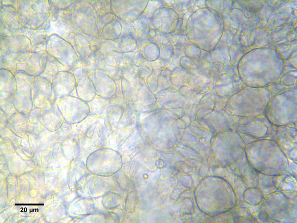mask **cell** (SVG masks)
Here are the masks:
<instances>
[{"label":"cell","instance_id":"cell-1","mask_svg":"<svg viewBox=\"0 0 297 223\" xmlns=\"http://www.w3.org/2000/svg\"><path fill=\"white\" fill-rule=\"evenodd\" d=\"M17 10L20 23L26 29H45L50 18L49 0H19Z\"/></svg>","mask_w":297,"mask_h":223},{"label":"cell","instance_id":"cell-2","mask_svg":"<svg viewBox=\"0 0 297 223\" xmlns=\"http://www.w3.org/2000/svg\"><path fill=\"white\" fill-rule=\"evenodd\" d=\"M68 11L71 23L77 30L94 37L98 35L97 16L90 1L73 0Z\"/></svg>","mask_w":297,"mask_h":223},{"label":"cell","instance_id":"cell-3","mask_svg":"<svg viewBox=\"0 0 297 223\" xmlns=\"http://www.w3.org/2000/svg\"><path fill=\"white\" fill-rule=\"evenodd\" d=\"M46 52L67 67L72 69L81 65L78 55L73 46L56 34L49 36Z\"/></svg>","mask_w":297,"mask_h":223},{"label":"cell","instance_id":"cell-4","mask_svg":"<svg viewBox=\"0 0 297 223\" xmlns=\"http://www.w3.org/2000/svg\"><path fill=\"white\" fill-rule=\"evenodd\" d=\"M33 30L20 23L16 8L0 4V36H24L30 39Z\"/></svg>","mask_w":297,"mask_h":223},{"label":"cell","instance_id":"cell-5","mask_svg":"<svg viewBox=\"0 0 297 223\" xmlns=\"http://www.w3.org/2000/svg\"><path fill=\"white\" fill-rule=\"evenodd\" d=\"M32 95L35 108L42 109L55 102L52 82L40 75L35 77L32 84Z\"/></svg>","mask_w":297,"mask_h":223},{"label":"cell","instance_id":"cell-6","mask_svg":"<svg viewBox=\"0 0 297 223\" xmlns=\"http://www.w3.org/2000/svg\"><path fill=\"white\" fill-rule=\"evenodd\" d=\"M66 117L72 120H79L84 118L90 111L88 103L78 97L69 95L56 102Z\"/></svg>","mask_w":297,"mask_h":223},{"label":"cell","instance_id":"cell-7","mask_svg":"<svg viewBox=\"0 0 297 223\" xmlns=\"http://www.w3.org/2000/svg\"><path fill=\"white\" fill-rule=\"evenodd\" d=\"M63 38L73 46L81 62L87 65L88 60L94 56L92 43L95 37L78 32L69 33Z\"/></svg>","mask_w":297,"mask_h":223},{"label":"cell","instance_id":"cell-8","mask_svg":"<svg viewBox=\"0 0 297 223\" xmlns=\"http://www.w3.org/2000/svg\"><path fill=\"white\" fill-rule=\"evenodd\" d=\"M76 84V79L70 71H61L53 74L52 86L55 102L70 95L75 89Z\"/></svg>","mask_w":297,"mask_h":223},{"label":"cell","instance_id":"cell-9","mask_svg":"<svg viewBox=\"0 0 297 223\" xmlns=\"http://www.w3.org/2000/svg\"><path fill=\"white\" fill-rule=\"evenodd\" d=\"M0 54L13 56L31 52V44L29 38L24 36H0Z\"/></svg>","mask_w":297,"mask_h":223},{"label":"cell","instance_id":"cell-10","mask_svg":"<svg viewBox=\"0 0 297 223\" xmlns=\"http://www.w3.org/2000/svg\"><path fill=\"white\" fill-rule=\"evenodd\" d=\"M12 97L17 112L27 114L33 109L32 85L30 84L24 83L17 86Z\"/></svg>","mask_w":297,"mask_h":223},{"label":"cell","instance_id":"cell-11","mask_svg":"<svg viewBox=\"0 0 297 223\" xmlns=\"http://www.w3.org/2000/svg\"><path fill=\"white\" fill-rule=\"evenodd\" d=\"M47 57L48 53L46 51L31 52L30 56L26 61L17 63V71H24L35 77L40 75L44 70Z\"/></svg>","mask_w":297,"mask_h":223},{"label":"cell","instance_id":"cell-12","mask_svg":"<svg viewBox=\"0 0 297 223\" xmlns=\"http://www.w3.org/2000/svg\"><path fill=\"white\" fill-rule=\"evenodd\" d=\"M0 101L11 97L17 88L14 74L6 69H0Z\"/></svg>","mask_w":297,"mask_h":223},{"label":"cell","instance_id":"cell-13","mask_svg":"<svg viewBox=\"0 0 297 223\" xmlns=\"http://www.w3.org/2000/svg\"><path fill=\"white\" fill-rule=\"evenodd\" d=\"M75 90L77 97L88 103L95 98L96 94L93 83L87 74L76 80Z\"/></svg>","mask_w":297,"mask_h":223},{"label":"cell","instance_id":"cell-14","mask_svg":"<svg viewBox=\"0 0 297 223\" xmlns=\"http://www.w3.org/2000/svg\"><path fill=\"white\" fill-rule=\"evenodd\" d=\"M49 36L43 28L34 30L30 38L31 52L39 53L46 51L47 42Z\"/></svg>","mask_w":297,"mask_h":223},{"label":"cell","instance_id":"cell-15","mask_svg":"<svg viewBox=\"0 0 297 223\" xmlns=\"http://www.w3.org/2000/svg\"><path fill=\"white\" fill-rule=\"evenodd\" d=\"M70 68L63 65L48 54L47 60L44 71L53 75L59 71H70Z\"/></svg>","mask_w":297,"mask_h":223},{"label":"cell","instance_id":"cell-16","mask_svg":"<svg viewBox=\"0 0 297 223\" xmlns=\"http://www.w3.org/2000/svg\"><path fill=\"white\" fill-rule=\"evenodd\" d=\"M14 75L17 86L24 83H29L32 85L35 78V76L31 75L28 73L22 70L17 71Z\"/></svg>","mask_w":297,"mask_h":223},{"label":"cell","instance_id":"cell-17","mask_svg":"<svg viewBox=\"0 0 297 223\" xmlns=\"http://www.w3.org/2000/svg\"><path fill=\"white\" fill-rule=\"evenodd\" d=\"M0 110L4 111V112L7 111L17 112L13 103L12 96L5 100L0 101Z\"/></svg>","mask_w":297,"mask_h":223},{"label":"cell","instance_id":"cell-18","mask_svg":"<svg viewBox=\"0 0 297 223\" xmlns=\"http://www.w3.org/2000/svg\"><path fill=\"white\" fill-rule=\"evenodd\" d=\"M58 10H64L68 8L72 3L73 0H49Z\"/></svg>","mask_w":297,"mask_h":223},{"label":"cell","instance_id":"cell-19","mask_svg":"<svg viewBox=\"0 0 297 223\" xmlns=\"http://www.w3.org/2000/svg\"><path fill=\"white\" fill-rule=\"evenodd\" d=\"M19 0H1L0 4L4 6H9L17 9Z\"/></svg>","mask_w":297,"mask_h":223}]
</instances>
